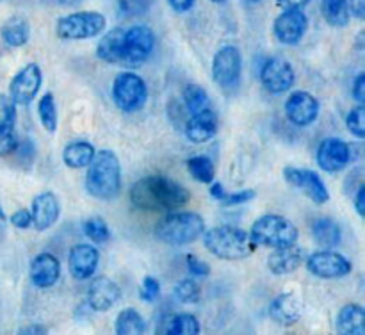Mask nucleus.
Instances as JSON below:
<instances>
[{
    "mask_svg": "<svg viewBox=\"0 0 365 335\" xmlns=\"http://www.w3.org/2000/svg\"><path fill=\"white\" fill-rule=\"evenodd\" d=\"M128 196H130L132 205L145 212L178 210L187 205L191 198L187 187L163 175H148V177L139 178L130 187Z\"/></svg>",
    "mask_w": 365,
    "mask_h": 335,
    "instance_id": "1",
    "label": "nucleus"
},
{
    "mask_svg": "<svg viewBox=\"0 0 365 335\" xmlns=\"http://www.w3.org/2000/svg\"><path fill=\"white\" fill-rule=\"evenodd\" d=\"M86 189L96 200H114L121 191V164L113 150H98L86 173Z\"/></svg>",
    "mask_w": 365,
    "mask_h": 335,
    "instance_id": "2",
    "label": "nucleus"
},
{
    "mask_svg": "<svg viewBox=\"0 0 365 335\" xmlns=\"http://www.w3.org/2000/svg\"><path fill=\"white\" fill-rule=\"evenodd\" d=\"M203 246L221 260H242L255 252L250 234L237 227H214L203 232Z\"/></svg>",
    "mask_w": 365,
    "mask_h": 335,
    "instance_id": "3",
    "label": "nucleus"
},
{
    "mask_svg": "<svg viewBox=\"0 0 365 335\" xmlns=\"http://www.w3.org/2000/svg\"><path fill=\"white\" fill-rule=\"evenodd\" d=\"M205 221L198 212H171L157 221L153 234L160 242L171 246H185L202 237Z\"/></svg>",
    "mask_w": 365,
    "mask_h": 335,
    "instance_id": "4",
    "label": "nucleus"
},
{
    "mask_svg": "<svg viewBox=\"0 0 365 335\" xmlns=\"http://www.w3.org/2000/svg\"><path fill=\"white\" fill-rule=\"evenodd\" d=\"M250 237L255 242V246L277 249L296 244L299 230L289 217L280 216V214H264L253 221Z\"/></svg>",
    "mask_w": 365,
    "mask_h": 335,
    "instance_id": "5",
    "label": "nucleus"
},
{
    "mask_svg": "<svg viewBox=\"0 0 365 335\" xmlns=\"http://www.w3.org/2000/svg\"><path fill=\"white\" fill-rule=\"evenodd\" d=\"M106 25V16L98 11H78V13H71L59 18L56 32L61 39L78 41V39H89L102 34Z\"/></svg>",
    "mask_w": 365,
    "mask_h": 335,
    "instance_id": "6",
    "label": "nucleus"
},
{
    "mask_svg": "<svg viewBox=\"0 0 365 335\" xmlns=\"http://www.w3.org/2000/svg\"><path fill=\"white\" fill-rule=\"evenodd\" d=\"M113 100L123 113H138L148 100V86L135 71H121L113 82Z\"/></svg>",
    "mask_w": 365,
    "mask_h": 335,
    "instance_id": "7",
    "label": "nucleus"
},
{
    "mask_svg": "<svg viewBox=\"0 0 365 335\" xmlns=\"http://www.w3.org/2000/svg\"><path fill=\"white\" fill-rule=\"evenodd\" d=\"M305 266L310 274L323 280H337L348 277L353 271V264L348 257L335 249H319L305 259Z\"/></svg>",
    "mask_w": 365,
    "mask_h": 335,
    "instance_id": "8",
    "label": "nucleus"
},
{
    "mask_svg": "<svg viewBox=\"0 0 365 335\" xmlns=\"http://www.w3.org/2000/svg\"><path fill=\"white\" fill-rule=\"evenodd\" d=\"M43 73L36 63H29L18 71L9 84V98L14 105H29L34 102L41 89Z\"/></svg>",
    "mask_w": 365,
    "mask_h": 335,
    "instance_id": "9",
    "label": "nucleus"
},
{
    "mask_svg": "<svg viewBox=\"0 0 365 335\" xmlns=\"http://www.w3.org/2000/svg\"><path fill=\"white\" fill-rule=\"evenodd\" d=\"M242 57L241 50L234 45H225L214 53L212 78L221 88H230L241 78Z\"/></svg>",
    "mask_w": 365,
    "mask_h": 335,
    "instance_id": "10",
    "label": "nucleus"
},
{
    "mask_svg": "<svg viewBox=\"0 0 365 335\" xmlns=\"http://www.w3.org/2000/svg\"><path fill=\"white\" fill-rule=\"evenodd\" d=\"M155 48V34L146 25H134L123 36V63L141 64Z\"/></svg>",
    "mask_w": 365,
    "mask_h": 335,
    "instance_id": "11",
    "label": "nucleus"
},
{
    "mask_svg": "<svg viewBox=\"0 0 365 335\" xmlns=\"http://www.w3.org/2000/svg\"><path fill=\"white\" fill-rule=\"evenodd\" d=\"M294 68L284 57H271L260 68V82L273 95L289 91L294 86Z\"/></svg>",
    "mask_w": 365,
    "mask_h": 335,
    "instance_id": "12",
    "label": "nucleus"
},
{
    "mask_svg": "<svg viewBox=\"0 0 365 335\" xmlns=\"http://www.w3.org/2000/svg\"><path fill=\"white\" fill-rule=\"evenodd\" d=\"M284 177L289 182V185L302 189L309 196V200H312L316 205H324L330 200V191H328L327 184H324L323 178L316 171L287 166L284 170Z\"/></svg>",
    "mask_w": 365,
    "mask_h": 335,
    "instance_id": "13",
    "label": "nucleus"
},
{
    "mask_svg": "<svg viewBox=\"0 0 365 335\" xmlns=\"http://www.w3.org/2000/svg\"><path fill=\"white\" fill-rule=\"evenodd\" d=\"M316 160L327 173H339L351 163V146L341 138H327L317 146Z\"/></svg>",
    "mask_w": 365,
    "mask_h": 335,
    "instance_id": "14",
    "label": "nucleus"
},
{
    "mask_svg": "<svg viewBox=\"0 0 365 335\" xmlns=\"http://www.w3.org/2000/svg\"><path fill=\"white\" fill-rule=\"evenodd\" d=\"M285 116L296 127H309L319 116V100L309 91L291 93L287 100H285Z\"/></svg>",
    "mask_w": 365,
    "mask_h": 335,
    "instance_id": "15",
    "label": "nucleus"
},
{
    "mask_svg": "<svg viewBox=\"0 0 365 335\" xmlns=\"http://www.w3.org/2000/svg\"><path fill=\"white\" fill-rule=\"evenodd\" d=\"M309 29V18L302 9H284L274 20V36L284 45H298Z\"/></svg>",
    "mask_w": 365,
    "mask_h": 335,
    "instance_id": "16",
    "label": "nucleus"
},
{
    "mask_svg": "<svg viewBox=\"0 0 365 335\" xmlns=\"http://www.w3.org/2000/svg\"><path fill=\"white\" fill-rule=\"evenodd\" d=\"M98 262L100 253L93 244L78 242V244L71 246L70 253H68V269L75 280H89L95 274Z\"/></svg>",
    "mask_w": 365,
    "mask_h": 335,
    "instance_id": "17",
    "label": "nucleus"
},
{
    "mask_svg": "<svg viewBox=\"0 0 365 335\" xmlns=\"http://www.w3.org/2000/svg\"><path fill=\"white\" fill-rule=\"evenodd\" d=\"M121 298V289L113 278L95 277L88 287V305L95 312H107Z\"/></svg>",
    "mask_w": 365,
    "mask_h": 335,
    "instance_id": "18",
    "label": "nucleus"
},
{
    "mask_svg": "<svg viewBox=\"0 0 365 335\" xmlns=\"http://www.w3.org/2000/svg\"><path fill=\"white\" fill-rule=\"evenodd\" d=\"M29 274H31V282L38 289L53 287L61 278L59 259L48 252L38 253V255L32 259Z\"/></svg>",
    "mask_w": 365,
    "mask_h": 335,
    "instance_id": "19",
    "label": "nucleus"
},
{
    "mask_svg": "<svg viewBox=\"0 0 365 335\" xmlns=\"http://www.w3.org/2000/svg\"><path fill=\"white\" fill-rule=\"evenodd\" d=\"M32 227L38 232L48 230L56 221L59 220L61 214V203L53 192L45 191L39 192L34 200H32Z\"/></svg>",
    "mask_w": 365,
    "mask_h": 335,
    "instance_id": "20",
    "label": "nucleus"
},
{
    "mask_svg": "<svg viewBox=\"0 0 365 335\" xmlns=\"http://www.w3.org/2000/svg\"><path fill=\"white\" fill-rule=\"evenodd\" d=\"M269 317L282 326H292L302 319L303 305L294 292H282L271 302Z\"/></svg>",
    "mask_w": 365,
    "mask_h": 335,
    "instance_id": "21",
    "label": "nucleus"
},
{
    "mask_svg": "<svg viewBox=\"0 0 365 335\" xmlns=\"http://www.w3.org/2000/svg\"><path fill=\"white\" fill-rule=\"evenodd\" d=\"M217 134V116L212 109L198 110L185 121V135L192 143H207Z\"/></svg>",
    "mask_w": 365,
    "mask_h": 335,
    "instance_id": "22",
    "label": "nucleus"
},
{
    "mask_svg": "<svg viewBox=\"0 0 365 335\" xmlns=\"http://www.w3.org/2000/svg\"><path fill=\"white\" fill-rule=\"evenodd\" d=\"M305 249L299 246L291 244L285 248H277L269 257H267V267L273 274H291L294 273L302 264H305Z\"/></svg>",
    "mask_w": 365,
    "mask_h": 335,
    "instance_id": "23",
    "label": "nucleus"
},
{
    "mask_svg": "<svg viewBox=\"0 0 365 335\" xmlns=\"http://www.w3.org/2000/svg\"><path fill=\"white\" fill-rule=\"evenodd\" d=\"M337 335H365V310L359 303H348L335 317Z\"/></svg>",
    "mask_w": 365,
    "mask_h": 335,
    "instance_id": "24",
    "label": "nucleus"
},
{
    "mask_svg": "<svg viewBox=\"0 0 365 335\" xmlns=\"http://www.w3.org/2000/svg\"><path fill=\"white\" fill-rule=\"evenodd\" d=\"M202 324L195 314L180 312L166 316L159 324L157 335H200Z\"/></svg>",
    "mask_w": 365,
    "mask_h": 335,
    "instance_id": "25",
    "label": "nucleus"
},
{
    "mask_svg": "<svg viewBox=\"0 0 365 335\" xmlns=\"http://www.w3.org/2000/svg\"><path fill=\"white\" fill-rule=\"evenodd\" d=\"M123 36L125 31L120 27L106 32L96 45V57L109 64L123 63Z\"/></svg>",
    "mask_w": 365,
    "mask_h": 335,
    "instance_id": "26",
    "label": "nucleus"
},
{
    "mask_svg": "<svg viewBox=\"0 0 365 335\" xmlns=\"http://www.w3.org/2000/svg\"><path fill=\"white\" fill-rule=\"evenodd\" d=\"M96 150L89 141L78 139V141H71L64 146L63 150V163L71 170H81V168H88L89 163L95 157Z\"/></svg>",
    "mask_w": 365,
    "mask_h": 335,
    "instance_id": "27",
    "label": "nucleus"
},
{
    "mask_svg": "<svg viewBox=\"0 0 365 335\" xmlns=\"http://www.w3.org/2000/svg\"><path fill=\"white\" fill-rule=\"evenodd\" d=\"M312 235L317 244L323 246V249H334L335 246L341 244L342 230L337 221L330 217H319L312 223Z\"/></svg>",
    "mask_w": 365,
    "mask_h": 335,
    "instance_id": "28",
    "label": "nucleus"
},
{
    "mask_svg": "<svg viewBox=\"0 0 365 335\" xmlns=\"http://www.w3.org/2000/svg\"><path fill=\"white\" fill-rule=\"evenodd\" d=\"M0 36L7 46L18 48V46H24L31 38V25L24 16H11L9 20L4 21Z\"/></svg>",
    "mask_w": 365,
    "mask_h": 335,
    "instance_id": "29",
    "label": "nucleus"
},
{
    "mask_svg": "<svg viewBox=\"0 0 365 335\" xmlns=\"http://www.w3.org/2000/svg\"><path fill=\"white\" fill-rule=\"evenodd\" d=\"M114 334L116 335H145L146 321L135 309L128 306L116 316L114 321Z\"/></svg>",
    "mask_w": 365,
    "mask_h": 335,
    "instance_id": "30",
    "label": "nucleus"
},
{
    "mask_svg": "<svg viewBox=\"0 0 365 335\" xmlns=\"http://www.w3.org/2000/svg\"><path fill=\"white\" fill-rule=\"evenodd\" d=\"M321 14L331 27H346L351 16L348 0H321Z\"/></svg>",
    "mask_w": 365,
    "mask_h": 335,
    "instance_id": "31",
    "label": "nucleus"
},
{
    "mask_svg": "<svg viewBox=\"0 0 365 335\" xmlns=\"http://www.w3.org/2000/svg\"><path fill=\"white\" fill-rule=\"evenodd\" d=\"M187 171L196 182L200 184H207L214 182L216 178V170H214V163L205 155H195L187 159Z\"/></svg>",
    "mask_w": 365,
    "mask_h": 335,
    "instance_id": "32",
    "label": "nucleus"
},
{
    "mask_svg": "<svg viewBox=\"0 0 365 335\" xmlns=\"http://www.w3.org/2000/svg\"><path fill=\"white\" fill-rule=\"evenodd\" d=\"M38 116L46 132L57 130V103L52 93H45L38 102Z\"/></svg>",
    "mask_w": 365,
    "mask_h": 335,
    "instance_id": "33",
    "label": "nucleus"
},
{
    "mask_svg": "<svg viewBox=\"0 0 365 335\" xmlns=\"http://www.w3.org/2000/svg\"><path fill=\"white\" fill-rule=\"evenodd\" d=\"M182 98H184L185 109L191 114L205 109L207 103H209V95H207V91L200 84H195V82L185 86L184 91H182Z\"/></svg>",
    "mask_w": 365,
    "mask_h": 335,
    "instance_id": "34",
    "label": "nucleus"
},
{
    "mask_svg": "<svg viewBox=\"0 0 365 335\" xmlns=\"http://www.w3.org/2000/svg\"><path fill=\"white\" fill-rule=\"evenodd\" d=\"M175 298L180 303H198L202 298V289H200L198 282L192 278H184V280L177 282L173 289Z\"/></svg>",
    "mask_w": 365,
    "mask_h": 335,
    "instance_id": "35",
    "label": "nucleus"
},
{
    "mask_svg": "<svg viewBox=\"0 0 365 335\" xmlns=\"http://www.w3.org/2000/svg\"><path fill=\"white\" fill-rule=\"evenodd\" d=\"M82 230H84L86 237L91 239L93 242H98V244L100 242H106L110 237L109 227H107L106 220L100 216H93L86 220L84 225H82Z\"/></svg>",
    "mask_w": 365,
    "mask_h": 335,
    "instance_id": "36",
    "label": "nucleus"
},
{
    "mask_svg": "<svg viewBox=\"0 0 365 335\" xmlns=\"http://www.w3.org/2000/svg\"><path fill=\"white\" fill-rule=\"evenodd\" d=\"M346 127L348 130L351 132L355 138L364 139L365 138V107L364 105H356L353 107L351 110L346 116Z\"/></svg>",
    "mask_w": 365,
    "mask_h": 335,
    "instance_id": "37",
    "label": "nucleus"
},
{
    "mask_svg": "<svg viewBox=\"0 0 365 335\" xmlns=\"http://www.w3.org/2000/svg\"><path fill=\"white\" fill-rule=\"evenodd\" d=\"M152 0H118V13L123 18H135L150 9Z\"/></svg>",
    "mask_w": 365,
    "mask_h": 335,
    "instance_id": "38",
    "label": "nucleus"
},
{
    "mask_svg": "<svg viewBox=\"0 0 365 335\" xmlns=\"http://www.w3.org/2000/svg\"><path fill=\"white\" fill-rule=\"evenodd\" d=\"M14 120H16L14 102L7 95H0V130H4V128H13Z\"/></svg>",
    "mask_w": 365,
    "mask_h": 335,
    "instance_id": "39",
    "label": "nucleus"
},
{
    "mask_svg": "<svg viewBox=\"0 0 365 335\" xmlns=\"http://www.w3.org/2000/svg\"><path fill=\"white\" fill-rule=\"evenodd\" d=\"M14 155L20 166L31 168L36 160V146L31 139H24V143H18L16 150H14Z\"/></svg>",
    "mask_w": 365,
    "mask_h": 335,
    "instance_id": "40",
    "label": "nucleus"
},
{
    "mask_svg": "<svg viewBox=\"0 0 365 335\" xmlns=\"http://www.w3.org/2000/svg\"><path fill=\"white\" fill-rule=\"evenodd\" d=\"M160 296V282L155 277H145L139 287V298L146 303L155 302Z\"/></svg>",
    "mask_w": 365,
    "mask_h": 335,
    "instance_id": "41",
    "label": "nucleus"
},
{
    "mask_svg": "<svg viewBox=\"0 0 365 335\" xmlns=\"http://www.w3.org/2000/svg\"><path fill=\"white\" fill-rule=\"evenodd\" d=\"M18 143H20V139H18L14 128H4V130H0V157L11 155L16 150Z\"/></svg>",
    "mask_w": 365,
    "mask_h": 335,
    "instance_id": "42",
    "label": "nucleus"
},
{
    "mask_svg": "<svg viewBox=\"0 0 365 335\" xmlns=\"http://www.w3.org/2000/svg\"><path fill=\"white\" fill-rule=\"evenodd\" d=\"M255 198V191L253 189H245V191H239V192H227L221 203L225 207H234V205H241V203L250 202V200Z\"/></svg>",
    "mask_w": 365,
    "mask_h": 335,
    "instance_id": "43",
    "label": "nucleus"
},
{
    "mask_svg": "<svg viewBox=\"0 0 365 335\" xmlns=\"http://www.w3.org/2000/svg\"><path fill=\"white\" fill-rule=\"evenodd\" d=\"M185 264H187V269L192 277H207L210 273V266L207 262H203L202 259H198L196 255L189 253L185 257Z\"/></svg>",
    "mask_w": 365,
    "mask_h": 335,
    "instance_id": "44",
    "label": "nucleus"
},
{
    "mask_svg": "<svg viewBox=\"0 0 365 335\" xmlns=\"http://www.w3.org/2000/svg\"><path fill=\"white\" fill-rule=\"evenodd\" d=\"M9 221H11V225H13L14 228H20V230H25V228L32 227V214H31V210H27V209L14 210V212L11 214Z\"/></svg>",
    "mask_w": 365,
    "mask_h": 335,
    "instance_id": "45",
    "label": "nucleus"
},
{
    "mask_svg": "<svg viewBox=\"0 0 365 335\" xmlns=\"http://www.w3.org/2000/svg\"><path fill=\"white\" fill-rule=\"evenodd\" d=\"M351 95L360 105L365 103V73H359L353 81V88H351Z\"/></svg>",
    "mask_w": 365,
    "mask_h": 335,
    "instance_id": "46",
    "label": "nucleus"
},
{
    "mask_svg": "<svg viewBox=\"0 0 365 335\" xmlns=\"http://www.w3.org/2000/svg\"><path fill=\"white\" fill-rule=\"evenodd\" d=\"M353 203H355V209L359 212L360 217L365 216V184H360L359 189L355 192V198H353Z\"/></svg>",
    "mask_w": 365,
    "mask_h": 335,
    "instance_id": "47",
    "label": "nucleus"
},
{
    "mask_svg": "<svg viewBox=\"0 0 365 335\" xmlns=\"http://www.w3.org/2000/svg\"><path fill=\"white\" fill-rule=\"evenodd\" d=\"M349 14H353L359 20H364L365 18V0H348Z\"/></svg>",
    "mask_w": 365,
    "mask_h": 335,
    "instance_id": "48",
    "label": "nucleus"
},
{
    "mask_svg": "<svg viewBox=\"0 0 365 335\" xmlns=\"http://www.w3.org/2000/svg\"><path fill=\"white\" fill-rule=\"evenodd\" d=\"M18 335H48V328L45 324H29L21 328Z\"/></svg>",
    "mask_w": 365,
    "mask_h": 335,
    "instance_id": "49",
    "label": "nucleus"
},
{
    "mask_svg": "<svg viewBox=\"0 0 365 335\" xmlns=\"http://www.w3.org/2000/svg\"><path fill=\"white\" fill-rule=\"evenodd\" d=\"M195 2L196 0H168L171 9L177 11V13H185V11H189L195 6Z\"/></svg>",
    "mask_w": 365,
    "mask_h": 335,
    "instance_id": "50",
    "label": "nucleus"
},
{
    "mask_svg": "<svg viewBox=\"0 0 365 335\" xmlns=\"http://www.w3.org/2000/svg\"><path fill=\"white\" fill-rule=\"evenodd\" d=\"M310 0H277L282 9H303Z\"/></svg>",
    "mask_w": 365,
    "mask_h": 335,
    "instance_id": "51",
    "label": "nucleus"
},
{
    "mask_svg": "<svg viewBox=\"0 0 365 335\" xmlns=\"http://www.w3.org/2000/svg\"><path fill=\"white\" fill-rule=\"evenodd\" d=\"M210 187H209V192H210V196H212L214 200H217V202H221V200L225 198V196H227V191H225V187H223V184H220V182H210Z\"/></svg>",
    "mask_w": 365,
    "mask_h": 335,
    "instance_id": "52",
    "label": "nucleus"
},
{
    "mask_svg": "<svg viewBox=\"0 0 365 335\" xmlns=\"http://www.w3.org/2000/svg\"><path fill=\"white\" fill-rule=\"evenodd\" d=\"M77 2H81V0H59V4H63V6H73Z\"/></svg>",
    "mask_w": 365,
    "mask_h": 335,
    "instance_id": "53",
    "label": "nucleus"
},
{
    "mask_svg": "<svg viewBox=\"0 0 365 335\" xmlns=\"http://www.w3.org/2000/svg\"><path fill=\"white\" fill-rule=\"evenodd\" d=\"M0 220H7V216H6V212H4V209H2V207H0Z\"/></svg>",
    "mask_w": 365,
    "mask_h": 335,
    "instance_id": "54",
    "label": "nucleus"
},
{
    "mask_svg": "<svg viewBox=\"0 0 365 335\" xmlns=\"http://www.w3.org/2000/svg\"><path fill=\"white\" fill-rule=\"evenodd\" d=\"M210 2H214V4H225V2H227V0H210Z\"/></svg>",
    "mask_w": 365,
    "mask_h": 335,
    "instance_id": "55",
    "label": "nucleus"
},
{
    "mask_svg": "<svg viewBox=\"0 0 365 335\" xmlns=\"http://www.w3.org/2000/svg\"><path fill=\"white\" fill-rule=\"evenodd\" d=\"M248 2H262V0H248Z\"/></svg>",
    "mask_w": 365,
    "mask_h": 335,
    "instance_id": "56",
    "label": "nucleus"
}]
</instances>
